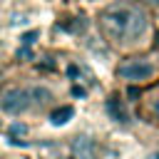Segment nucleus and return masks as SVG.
<instances>
[{
  "mask_svg": "<svg viewBox=\"0 0 159 159\" xmlns=\"http://www.w3.org/2000/svg\"><path fill=\"white\" fill-rule=\"evenodd\" d=\"M99 25H102V32L112 42L127 45V42L139 40L147 32V12L127 2H114L102 10Z\"/></svg>",
  "mask_w": 159,
  "mask_h": 159,
  "instance_id": "1",
  "label": "nucleus"
},
{
  "mask_svg": "<svg viewBox=\"0 0 159 159\" xmlns=\"http://www.w3.org/2000/svg\"><path fill=\"white\" fill-rule=\"evenodd\" d=\"M0 109L7 114H25L30 109V92L27 87H5L0 92Z\"/></svg>",
  "mask_w": 159,
  "mask_h": 159,
  "instance_id": "2",
  "label": "nucleus"
},
{
  "mask_svg": "<svg viewBox=\"0 0 159 159\" xmlns=\"http://www.w3.org/2000/svg\"><path fill=\"white\" fill-rule=\"evenodd\" d=\"M117 75L127 82H144L154 75V65L144 57H132V60H124L117 67Z\"/></svg>",
  "mask_w": 159,
  "mask_h": 159,
  "instance_id": "3",
  "label": "nucleus"
},
{
  "mask_svg": "<svg viewBox=\"0 0 159 159\" xmlns=\"http://www.w3.org/2000/svg\"><path fill=\"white\" fill-rule=\"evenodd\" d=\"M70 152H72V159H99V147H97V142H94L92 137H84V134L72 142Z\"/></svg>",
  "mask_w": 159,
  "mask_h": 159,
  "instance_id": "4",
  "label": "nucleus"
},
{
  "mask_svg": "<svg viewBox=\"0 0 159 159\" xmlns=\"http://www.w3.org/2000/svg\"><path fill=\"white\" fill-rule=\"evenodd\" d=\"M104 109H107L109 119H114L117 124H129V112H127V107L119 97H109L104 102Z\"/></svg>",
  "mask_w": 159,
  "mask_h": 159,
  "instance_id": "5",
  "label": "nucleus"
},
{
  "mask_svg": "<svg viewBox=\"0 0 159 159\" xmlns=\"http://www.w3.org/2000/svg\"><path fill=\"white\" fill-rule=\"evenodd\" d=\"M27 92H30V107H47L55 99L52 89L50 87H42V84H32Z\"/></svg>",
  "mask_w": 159,
  "mask_h": 159,
  "instance_id": "6",
  "label": "nucleus"
},
{
  "mask_svg": "<svg viewBox=\"0 0 159 159\" xmlns=\"http://www.w3.org/2000/svg\"><path fill=\"white\" fill-rule=\"evenodd\" d=\"M72 117H75V109H72L70 104H65V107H57V109L50 112V124H52V127H62V124H67Z\"/></svg>",
  "mask_w": 159,
  "mask_h": 159,
  "instance_id": "7",
  "label": "nucleus"
},
{
  "mask_svg": "<svg viewBox=\"0 0 159 159\" xmlns=\"http://www.w3.org/2000/svg\"><path fill=\"white\" fill-rule=\"evenodd\" d=\"M22 134H27V127H25V124H17V122H15V124H10V129H7V137H10V139L22 137Z\"/></svg>",
  "mask_w": 159,
  "mask_h": 159,
  "instance_id": "8",
  "label": "nucleus"
},
{
  "mask_svg": "<svg viewBox=\"0 0 159 159\" xmlns=\"http://www.w3.org/2000/svg\"><path fill=\"white\" fill-rule=\"evenodd\" d=\"M37 35H40L37 30H30V32H25V35H22L20 40H22V45H25V47H30V45H32V42L37 40Z\"/></svg>",
  "mask_w": 159,
  "mask_h": 159,
  "instance_id": "9",
  "label": "nucleus"
},
{
  "mask_svg": "<svg viewBox=\"0 0 159 159\" xmlns=\"http://www.w3.org/2000/svg\"><path fill=\"white\" fill-rule=\"evenodd\" d=\"M65 30H70V32H80L82 27H84V22L82 20H77V22H67V25H62Z\"/></svg>",
  "mask_w": 159,
  "mask_h": 159,
  "instance_id": "10",
  "label": "nucleus"
},
{
  "mask_svg": "<svg viewBox=\"0 0 159 159\" xmlns=\"http://www.w3.org/2000/svg\"><path fill=\"white\" fill-rule=\"evenodd\" d=\"M17 57H30L32 60V50L30 47H22V50H17Z\"/></svg>",
  "mask_w": 159,
  "mask_h": 159,
  "instance_id": "11",
  "label": "nucleus"
},
{
  "mask_svg": "<svg viewBox=\"0 0 159 159\" xmlns=\"http://www.w3.org/2000/svg\"><path fill=\"white\" fill-rule=\"evenodd\" d=\"M72 94H75V97H84L87 92H84V89H82L80 84H75V87H72Z\"/></svg>",
  "mask_w": 159,
  "mask_h": 159,
  "instance_id": "12",
  "label": "nucleus"
},
{
  "mask_svg": "<svg viewBox=\"0 0 159 159\" xmlns=\"http://www.w3.org/2000/svg\"><path fill=\"white\" fill-rule=\"evenodd\" d=\"M152 112H154V117H157V122H159V97L154 99V104H152Z\"/></svg>",
  "mask_w": 159,
  "mask_h": 159,
  "instance_id": "13",
  "label": "nucleus"
},
{
  "mask_svg": "<svg viewBox=\"0 0 159 159\" xmlns=\"http://www.w3.org/2000/svg\"><path fill=\"white\" fill-rule=\"evenodd\" d=\"M147 159H159V152H152V154H147Z\"/></svg>",
  "mask_w": 159,
  "mask_h": 159,
  "instance_id": "14",
  "label": "nucleus"
},
{
  "mask_svg": "<svg viewBox=\"0 0 159 159\" xmlns=\"http://www.w3.org/2000/svg\"><path fill=\"white\" fill-rule=\"evenodd\" d=\"M157 47H159V30H157Z\"/></svg>",
  "mask_w": 159,
  "mask_h": 159,
  "instance_id": "15",
  "label": "nucleus"
},
{
  "mask_svg": "<svg viewBox=\"0 0 159 159\" xmlns=\"http://www.w3.org/2000/svg\"><path fill=\"white\" fill-rule=\"evenodd\" d=\"M147 2H159V0H147Z\"/></svg>",
  "mask_w": 159,
  "mask_h": 159,
  "instance_id": "16",
  "label": "nucleus"
},
{
  "mask_svg": "<svg viewBox=\"0 0 159 159\" xmlns=\"http://www.w3.org/2000/svg\"><path fill=\"white\" fill-rule=\"evenodd\" d=\"M0 127H2V122H0Z\"/></svg>",
  "mask_w": 159,
  "mask_h": 159,
  "instance_id": "17",
  "label": "nucleus"
}]
</instances>
